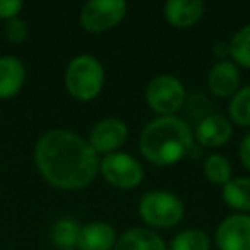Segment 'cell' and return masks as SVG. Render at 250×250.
I'll list each match as a JSON object with an SVG mask.
<instances>
[{
  "label": "cell",
  "mask_w": 250,
  "mask_h": 250,
  "mask_svg": "<svg viewBox=\"0 0 250 250\" xmlns=\"http://www.w3.org/2000/svg\"><path fill=\"white\" fill-rule=\"evenodd\" d=\"M35 163L50 185L62 190H79L100 171V156L84 137L72 130L53 129L35 146Z\"/></svg>",
  "instance_id": "obj_1"
},
{
  "label": "cell",
  "mask_w": 250,
  "mask_h": 250,
  "mask_svg": "<svg viewBox=\"0 0 250 250\" xmlns=\"http://www.w3.org/2000/svg\"><path fill=\"white\" fill-rule=\"evenodd\" d=\"M194 146L190 125L177 115L156 117L139 136V151L147 163L154 167H170L188 156Z\"/></svg>",
  "instance_id": "obj_2"
},
{
  "label": "cell",
  "mask_w": 250,
  "mask_h": 250,
  "mask_svg": "<svg viewBox=\"0 0 250 250\" xmlns=\"http://www.w3.org/2000/svg\"><path fill=\"white\" fill-rule=\"evenodd\" d=\"M65 89L74 100L91 101L100 96L104 86L103 63L89 53L74 57L65 69Z\"/></svg>",
  "instance_id": "obj_3"
},
{
  "label": "cell",
  "mask_w": 250,
  "mask_h": 250,
  "mask_svg": "<svg viewBox=\"0 0 250 250\" xmlns=\"http://www.w3.org/2000/svg\"><path fill=\"white\" fill-rule=\"evenodd\" d=\"M185 206L178 195L168 190H149L139 201V216L151 228H171L184 219Z\"/></svg>",
  "instance_id": "obj_4"
},
{
  "label": "cell",
  "mask_w": 250,
  "mask_h": 250,
  "mask_svg": "<svg viewBox=\"0 0 250 250\" xmlns=\"http://www.w3.org/2000/svg\"><path fill=\"white\" fill-rule=\"evenodd\" d=\"M146 101L158 117H170L184 106L185 87L178 77L163 74L147 84Z\"/></svg>",
  "instance_id": "obj_5"
},
{
  "label": "cell",
  "mask_w": 250,
  "mask_h": 250,
  "mask_svg": "<svg viewBox=\"0 0 250 250\" xmlns=\"http://www.w3.org/2000/svg\"><path fill=\"white\" fill-rule=\"evenodd\" d=\"M100 171L103 178L115 188L129 190L141 185L144 168L137 158L127 153H111L100 160Z\"/></svg>",
  "instance_id": "obj_6"
},
{
  "label": "cell",
  "mask_w": 250,
  "mask_h": 250,
  "mask_svg": "<svg viewBox=\"0 0 250 250\" xmlns=\"http://www.w3.org/2000/svg\"><path fill=\"white\" fill-rule=\"evenodd\" d=\"M127 9L124 0H91L81 9L79 22L87 33H104L124 21Z\"/></svg>",
  "instance_id": "obj_7"
},
{
  "label": "cell",
  "mask_w": 250,
  "mask_h": 250,
  "mask_svg": "<svg viewBox=\"0 0 250 250\" xmlns=\"http://www.w3.org/2000/svg\"><path fill=\"white\" fill-rule=\"evenodd\" d=\"M129 137V129L124 120L120 118H103L89 132V146L94 149L98 156H108L111 153H117L125 144Z\"/></svg>",
  "instance_id": "obj_8"
},
{
  "label": "cell",
  "mask_w": 250,
  "mask_h": 250,
  "mask_svg": "<svg viewBox=\"0 0 250 250\" xmlns=\"http://www.w3.org/2000/svg\"><path fill=\"white\" fill-rule=\"evenodd\" d=\"M218 250H250V216L235 214L225 218L214 233Z\"/></svg>",
  "instance_id": "obj_9"
},
{
  "label": "cell",
  "mask_w": 250,
  "mask_h": 250,
  "mask_svg": "<svg viewBox=\"0 0 250 250\" xmlns=\"http://www.w3.org/2000/svg\"><path fill=\"white\" fill-rule=\"evenodd\" d=\"M233 124L219 113H211L197 124L194 141L201 147H221L231 139Z\"/></svg>",
  "instance_id": "obj_10"
},
{
  "label": "cell",
  "mask_w": 250,
  "mask_h": 250,
  "mask_svg": "<svg viewBox=\"0 0 250 250\" xmlns=\"http://www.w3.org/2000/svg\"><path fill=\"white\" fill-rule=\"evenodd\" d=\"M208 86L218 98H231L242 87V74L231 60H218L208 74Z\"/></svg>",
  "instance_id": "obj_11"
},
{
  "label": "cell",
  "mask_w": 250,
  "mask_h": 250,
  "mask_svg": "<svg viewBox=\"0 0 250 250\" xmlns=\"http://www.w3.org/2000/svg\"><path fill=\"white\" fill-rule=\"evenodd\" d=\"M206 12L202 0H168L163 5V16L170 26L177 29L192 28Z\"/></svg>",
  "instance_id": "obj_12"
},
{
  "label": "cell",
  "mask_w": 250,
  "mask_h": 250,
  "mask_svg": "<svg viewBox=\"0 0 250 250\" xmlns=\"http://www.w3.org/2000/svg\"><path fill=\"white\" fill-rule=\"evenodd\" d=\"M117 238V229L110 223H87V225L81 226L77 250H113Z\"/></svg>",
  "instance_id": "obj_13"
},
{
  "label": "cell",
  "mask_w": 250,
  "mask_h": 250,
  "mask_svg": "<svg viewBox=\"0 0 250 250\" xmlns=\"http://www.w3.org/2000/svg\"><path fill=\"white\" fill-rule=\"evenodd\" d=\"M26 83V67L18 57H0V100L12 98Z\"/></svg>",
  "instance_id": "obj_14"
},
{
  "label": "cell",
  "mask_w": 250,
  "mask_h": 250,
  "mask_svg": "<svg viewBox=\"0 0 250 250\" xmlns=\"http://www.w3.org/2000/svg\"><path fill=\"white\" fill-rule=\"evenodd\" d=\"M113 250H168V247L154 229L137 226L122 233Z\"/></svg>",
  "instance_id": "obj_15"
},
{
  "label": "cell",
  "mask_w": 250,
  "mask_h": 250,
  "mask_svg": "<svg viewBox=\"0 0 250 250\" xmlns=\"http://www.w3.org/2000/svg\"><path fill=\"white\" fill-rule=\"evenodd\" d=\"M221 197L231 209L240 214L250 212V177L231 178L226 185H223Z\"/></svg>",
  "instance_id": "obj_16"
},
{
  "label": "cell",
  "mask_w": 250,
  "mask_h": 250,
  "mask_svg": "<svg viewBox=\"0 0 250 250\" xmlns=\"http://www.w3.org/2000/svg\"><path fill=\"white\" fill-rule=\"evenodd\" d=\"M81 225L74 218H60L52 226V242L59 250L76 249L79 240Z\"/></svg>",
  "instance_id": "obj_17"
},
{
  "label": "cell",
  "mask_w": 250,
  "mask_h": 250,
  "mask_svg": "<svg viewBox=\"0 0 250 250\" xmlns=\"http://www.w3.org/2000/svg\"><path fill=\"white\" fill-rule=\"evenodd\" d=\"M170 250H209L211 238L204 229L187 228L177 233L170 242Z\"/></svg>",
  "instance_id": "obj_18"
},
{
  "label": "cell",
  "mask_w": 250,
  "mask_h": 250,
  "mask_svg": "<svg viewBox=\"0 0 250 250\" xmlns=\"http://www.w3.org/2000/svg\"><path fill=\"white\" fill-rule=\"evenodd\" d=\"M229 122L240 127H250V84L242 86L231 98L228 104Z\"/></svg>",
  "instance_id": "obj_19"
},
{
  "label": "cell",
  "mask_w": 250,
  "mask_h": 250,
  "mask_svg": "<svg viewBox=\"0 0 250 250\" xmlns=\"http://www.w3.org/2000/svg\"><path fill=\"white\" fill-rule=\"evenodd\" d=\"M204 177L214 185H226L233 178V168L223 154H209L204 161Z\"/></svg>",
  "instance_id": "obj_20"
},
{
  "label": "cell",
  "mask_w": 250,
  "mask_h": 250,
  "mask_svg": "<svg viewBox=\"0 0 250 250\" xmlns=\"http://www.w3.org/2000/svg\"><path fill=\"white\" fill-rule=\"evenodd\" d=\"M229 57L238 67L250 69V24H245L229 40Z\"/></svg>",
  "instance_id": "obj_21"
},
{
  "label": "cell",
  "mask_w": 250,
  "mask_h": 250,
  "mask_svg": "<svg viewBox=\"0 0 250 250\" xmlns=\"http://www.w3.org/2000/svg\"><path fill=\"white\" fill-rule=\"evenodd\" d=\"M4 31H5V38L11 43H16V45L26 42V38H28V24H26V21H22L19 18L9 19L5 22Z\"/></svg>",
  "instance_id": "obj_22"
},
{
  "label": "cell",
  "mask_w": 250,
  "mask_h": 250,
  "mask_svg": "<svg viewBox=\"0 0 250 250\" xmlns=\"http://www.w3.org/2000/svg\"><path fill=\"white\" fill-rule=\"evenodd\" d=\"M22 11L21 0H0V19H14Z\"/></svg>",
  "instance_id": "obj_23"
},
{
  "label": "cell",
  "mask_w": 250,
  "mask_h": 250,
  "mask_svg": "<svg viewBox=\"0 0 250 250\" xmlns=\"http://www.w3.org/2000/svg\"><path fill=\"white\" fill-rule=\"evenodd\" d=\"M238 156H240V161H242L243 167L250 171V130L243 136L242 143H240Z\"/></svg>",
  "instance_id": "obj_24"
},
{
  "label": "cell",
  "mask_w": 250,
  "mask_h": 250,
  "mask_svg": "<svg viewBox=\"0 0 250 250\" xmlns=\"http://www.w3.org/2000/svg\"><path fill=\"white\" fill-rule=\"evenodd\" d=\"M212 53L214 57H218L219 60H226V57L229 55V42H216L212 45Z\"/></svg>",
  "instance_id": "obj_25"
},
{
  "label": "cell",
  "mask_w": 250,
  "mask_h": 250,
  "mask_svg": "<svg viewBox=\"0 0 250 250\" xmlns=\"http://www.w3.org/2000/svg\"><path fill=\"white\" fill-rule=\"evenodd\" d=\"M69 250H77V249H69Z\"/></svg>",
  "instance_id": "obj_26"
}]
</instances>
